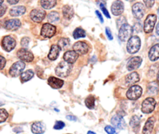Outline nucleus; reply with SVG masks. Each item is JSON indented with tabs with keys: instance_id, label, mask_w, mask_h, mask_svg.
<instances>
[{
	"instance_id": "39448f33",
	"label": "nucleus",
	"mask_w": 159,
	"mask_h": 134,
	"mask_svg": "<svg viewBox=\"0 0 159 134\" xmlns=\"http://www.w3.org/2000/svg\"><path fill=\"white\" fill-rule=\"evenodd\" d=\"M155 105H156V101L154 98H148L143 101L142 105H141V111L145 114H149L155 110Z\"/></svg>"
},
{
	"instance_id": "7ed1b4c3",
	"label": "nucleus",
	"mask_w": 159,
	"mask_h": 134,
	"mask_svg": "<svg viewBox=\"0 0 159 134\" xmlns=\"http://www.w3.org/2000/svg\"><path fill=\"white\" fill-rule=\"evenodd\" d=\"M132 34H133V27L127 23H124L120 28L119 38L122 41H126L131 37Z\"/></svg>"
},
{
	"instance_id": "603ef678",
	"label": "nucleus",
	"mask_w": 159,
	"mask_h": 134,
	"mask_svg": "<svg viewBox=\"0 0 159 134\" xmlns=\"http://www.w3.org/2000/svg\"><path fill=\"white\" fill-rule=\"evenodd\" d=\"M2 102H1V101H0V106H1V105H2Z\"/></svg>"
},
{
	"instance_id": "2eb2a0df",
	"label": "nucleus",
	"mask_w": 159,
	"mask_h": 134,
	"mask_svg": "<svg viewBox=\"0 0 159 134\" xmlns=\"http://www.w3.org/2000/svg\"><path fill=\"white\" fill-rule=\"evenodd\" d=\"M124 10V6L123 2H121L120 0H116L115 2H113V3L112 4L111 6V12L113 15L115 16H119L120 14L123 13Z\"/></svg>"
},
{
	"instance_id": "0eeeda50",
	"label": "nucleus",
	"mask_w": 159,
	"mask_h": 134,
	"mask_svg": "<svg viewBox=\"0 0 159 134\" xmlns=\"http://www.w3.org/2000/svg\"><path fill=\"white\" fill-rule=\"evenodd\" d=\"M25 68V63L23 61H19V62H15L13 65L11 66L9 69V74L13 77H16L22 74L23 72V69Z\"/></svg>"
},
{
	"instance_id": "a18cd8bd",
	"label": "nucleus",
	"mask_w": 159,
	"mask_h": 134,
	"mask_svg": "<svg viewBox=\"0 0 159 134\" xmlns=\"http://www.w3.org/2000/svg\"><path fill=\"white\" fill-rule=\"evenodd\" d=\"M96 15L98 16V17H99V20H100L101 23H103V19H102V15H101L100 12H99L98 10H96Z\"/></svg>"
},
{
	"instance_id": "bb28decb",
	"label": "nucleus",
	"mask_w": 159,
	"mask_h": 134,
	"mask_svg": "<svg viewBox=\"0 0 159 134\" xmlns=\"http://www.w3.org/2000/svg\"><path fill=\"white\" fill-rule=\"evenodd\" d=\"M34 76V73L32 70L29 69L26 70V71L23 72L22 74L20 75V78H21L22 82H26V81H29L30 79H32Z\"/></svg>"
},
{
	"instance_id": "58836bf2",
	"label": "nucleus",
	"mask_w": 159,
	"mask_h": 134,
	"mask_svg": "<svg viewBox=\"0 0 159 134\" xmlns=\"http://www.w3.org/2000/svg\"><path fill=\"white\" fill-rule=\"evenodd\" d=\"M100 8H101V9H102V12L104 13V15H105L107 18H110V13H109V12H108V10L107 9V8L103 6V4H100Z\"/></svg>"
},
{
	"instance_id": "b1692460",
	"label": "nucleus",
	"mask_w": 159,
	"mask_h": 134,
	"mask_svg": "<svg viewBox=\"0 0 159 134\" xmlns=\"http://www.w3.org/2000/svg\"><path fill=\"white\" fill-rule=\"evenodd\" d=\"M25 12H26V8L24 6H15V7H12L10 9V11H9V14L12 17H19V16H21L23 14H24Z\"/></svg>"
},
{
	"instance_id": "4be33fe9",
	"label": "nucleus",
	"mask_w": 159,
	"mask_h": 134,
	"mask_svg": "<svg viewBox=\"0 0 159 134\" xmlns=\"http://www.w3.org/2000/svg\"><path fill=\"white\" fill-rule=\"evenodd\" d=\"M149 59L151 61H156L159 59V44H156L151 48L148 53Z\"/></svg>"
},
{
	"instance_id": "6e6552de",
	"label": "nucleus",
	"mask_w": 159,
	"mask_h": 134,
	"mask_svg": "<svg viewBox=\"0 0 159 134\" xmlns=\"http://www.w3.org/2000/svg\"><path fill=\"white\" fill-rule=\"evenodd\" d=\"M56 33V27L54 25L51 23H44L41 28V34L42 37H46V38H50L52 37Z\"/></svg>"
},
{
	"instance_id": "79ce46f5",
	"label": "nucleus",
	"mask_w": 159,
	"mask_h": 134,
	"mask_svg": "<svg viewBox=\"0 0 159 134\" xmlns=\"http://www.w3.org/2000/svg\"><path fill=\"white\" fill-rule=\"evenodd\" d=\"M106 34H107V37H108L109 40H113V35H112V33L111 31H110V28L109 27H107L106 28Z\"/></svg>"
},
{
	"instance_id": "de8ad7c7",
	"label": "nucleus",
	"mask_w": 159,
	"mask_h": 134,
	"mask_svg": "<svg viewBox=\"0 0 159 134\" xmlns=\"http://www.w3.org/2000/svg\"><path fill=\"white\" fill-rule=\"evenodd\" d=\"M156 33H157V34H158V35H159V23H158V24L157 25V27H156Z\"/></svg>"
},
{
	"instance_id": "9d476101",
	"label": "nucleus",
	"mask_w": 159,
	"mask_h": 134,
	"mask_svg": "<svg viewBox=\"0 0 159 134\" xmlns=\"http://www.w3.org/2000/svg\"><path fill=\"white\" fill-rule=\"evenodd\" d=\"M17 57L23 62H30L34 60V55L26 48H21L17 51Z\"/></svg>"
},
{
	"instance_id": "a19ab883",
	"label": "nucleus",
	"mask_w": 159,
	"mask_h": 134,
	"mask_svg": "<svg viewBox=\"0 0 159 134\" xmlns=\"http://www.w3.org/2000/svg\"><path fill=\"white\" fill-rule=\"evenodd\" d=\"M6 65V59L3 56L0 55V70L2 69Z\"/></svg>"
},
{
	"instance_id": "37998d69",
	"label": "nucleus",
	"mask_w": 159,
	"mask_h": 134,
	"mask_svg": "<svg viewBox=\"0 0 159 134\" xmlns=\"http://www.w3.org/2000/svg\"><path fill=\"white\" fill-rule=\"evenodd\" d=\"M6 10V6H0V17H2L3 15L5 14Z\"/></svg>"
},
{
	"instance_id": "c756f323",
	"label": "nucleus",
	"mask_w": 159,
	"mask_h": 134,
	"mask_svg": "<svg viewBox=\"0 0 159 134\" xmlns=\"http://www.w3.org/2000/svg\"><path fill=\"white\" fill-rule=\"evenodd\" d=\"M73 37L75 39L80 38V37H85V31L82 28H76L74 32H73Z\"/></svg>"
},
{
	"instance_id": "f3484780",
	"label": "nucleus",
	"mask_w": 159,
	"mask_h": 134,
	"mask_svg": "<svg viewBox=\"0 0 159 134\" xmlns=\"http://www.w3.org/2000/svg\"><path fill=\"white\" fill-rule=\"evenodd\" d=\"M111 122L115 127L118 128V129H124L126 126L125 121L124 120L123 117L121 115H116L111 118Z\"/></svg>"
},
{
	"instance_id": "3c124183",
	"label": "nucleus",
	"mask_w": 159,
	"mask_h": 134,
	"mask_svg": "<svg viewBox=\"0 0 159 134\" xmlns=\"http://www.w3.org/2000/svg\"><path fill=\"white\" fill-rule=\"evenodd\" d=\"M157 77H158V80L159 81V73H158V76H157Z\"/></svg>"
},
{
	"instance_id": "f704fd0d",
	"label": "nucleus",
	"mask_w": 159,
	"mask_h": 134,
	"mask_svg": "<svg viewBox=\"0 0 159 134\" xmlns=\"http://www.w3.org/2000/svg\"><path fill=\"white\" fill-rule=\"evenodd\" d=\"M8 112L5 109H0V123L6 121L8 118Z\"/></svg>"
},
{
	"instance_id": "7c9ffc66",
	"label": "nucleus",
	"mask_w": 159,
	"mask_h": 134,
	"mask_svg": "<svg viewBox=\"0 0 159 134\" xmlns=\"http://www.w3.org/2000/svg\"><path fill=\"white\" fill-rule=\"evenodd\" d=\"M158 90V84L157 82H152L148 85V93L154 94V93H157Z\"/></svg>"
},
{
	"instance_id": "6ab92c4d",
	"label": "nucleus",
	"mask_w": 159,
	"mask_h": 134,
	"mask_svg": "<svg viewBox=\"0 0 159 134\" xmlns=\"http://www.w3.org/2000/svg\"><path fill=\"white\" fill-rule=\"evenodd\" d=\"M155 119L154 117H151L146 122L144 128H143V134H152L155 126Z\"/></svg>"
},
{
	"instance_id": "cd10ccee",
	"label": "nucleus",
	"mask_w": 159,
	"mask_h": 134,
	"mask_svg": "<svg viewBox=\"0 0 159 134\" xmlns=\"http://www.w3.org/2000/svg\"><path fill=\"white\" fill-rule=\"evenodd\" d=\"M57 3V0H40V5L43 9H49L54 7Z\"/></svg>"
},
{
	"instance_id": "423d86ee",
	"label": "nucleus",
	"mask_w": 159,
	"mask_h": 134,
	"mask_svg": "<svg viewBox=\"0 0 159 134\" xmlns=\"http://www.w3.org/2000/svg\"><path fill=\"white\" fill-rule=\"evenodd\" d=\"M157 21V16L155 14H150L147 17L144 23V31L146 33H151L154 30L155 23Z\"/></svg>"
},
{
	"instance_id": "ea45409f",
	"label": "nucleus",
	"mask_w": 159,
	"mask_h": 134,
	"mask_svg": "<svg viewBox=\"0 0 159 134\" xmlns=\"http://www.w3.org/2000/svg\"><path fill=\"white\" fill-rule=\"evenodd\" d=\"M144 2L148 8H152L155 4V0H144Z\"/></svg>"
},
{
	"instance_id": "c85d7f7f",
	"label": "nucleus",
	"mask_w": 159,
	"mask_h": 134,
	"mask_svg": "<svg viewBox=\"0 0 159 134\" xmlns=\"http://www.w3.org/2000/svg\"><path fill=\"white\" fill-rule=\"evenodd\" d=\"M140 123H141V119H140L139 117L137 116V115H134V116L132 117L130 122V126H131L134 129H137V128H139Z\"/></svg>"
},
{
	"instance_id": "20e7f679",
	"label": "nucleus",
	"mask_w": 159,
	"mask_h": 134,
	"mask_svg": "<svg viewBox=\"0 0 159 134\" xmlns=\"http://www.w3.org/2000/svg\"><path fill=\"white\" fill-rule=\"evenodd\" d=\"M142 94V88L138 85H134L129 88L127 92V97L128 99L135 101L138 99Z\"/></svg>"
},
{
	"instance_id": "473e14b6",
	"label": "nucleus",
	"mask_w": 159,
	"mask_h": 134,
	"mask_svg": "<svg viewBox=\"0 0 159 134\" xmlns=\"http://www.w3.org/2000/svg\"><path fill=\"white\" fill-rule=\"evenodd\" d=\"M48 20L50 23H54L59 20V14L57 12H51L48 14Z\"/></svg>"
},
{
	"instance_id": "f8f14e48",
	"label": "nucleus",
	"mask_w": 159,
	"mask_h": 134,
	"mask_svg": "<svg viewBox=\"0 0 159 134\" xmlns=\"http://www.w3.org/2000/svg\"><path fill=\"white\" fill-rule=\"evenodd\" d=\"M132 12H133L134 16L136 19H140L142 18L144 15V12H145V9H144V6L142 3L141 2H137L132 7Z\"/></svg>"
},
{
	"instance_id": "1a4fd4ad",
	"label": "nucleus",
	"mask_w": 159,
	"mask_h": 134,
	"mask_svg": "<svg viewBox=\"0 0 159 134\" xmlns=\"http://www.w3.org/2000/svg\"><path fill=\"white\" fill-rule=\"evenodd\" d=\"M16 40L11 36H6V37H3L2 41V48H4V50H6V51H10L16 47Z\"/></svg>"
},
{
	"instance_id": "49530a36",
	"label": "nucleus",
	"mask_w": 159,
	"mask_h": 134,
	"mask_svg": "<svg viewBox=\"0 0 159 134\" xmlns=\"http://www.w3.org/2000/svg\"><path fill=\"white\" fill-rule=\"evenodd\" d=\"M8 2L11 5H14V4H16L20 0H7Z\"/></svg>"
},
{
	"instance_id": "8fccbe9b",
	"label": "nucleus",
	"mask_w": 159,
	"mask_h": 134,
	"mask_svg": "<svg viewBox=\"0 0 159 134\" xmlns=\"http://www.w3.org/2000/svg\"><path fill=\"white\" fill-rule=\"evenodd\" d=\"M3 1H4V0H0V6H1V5H2V4Z\"/></svg>"
},
{
	"instance_id": "5fc2aeb1",
	"label": "nucleus",
	"mask_w": 159,
	"mask_h": 134,
	"mask_svg": "<svg viewBox=\"0 0 159 134\" xmlns=\"http://www.w3.org/2000/svg\"><path fill=\"white\" fill-rule=\"evenodd\" d=\"M158 16H159V8H158Z\"/></svg>"
},
{
	"instance_id": "c9c22d12",
	"label": "nucleus",
	"mask_w": 159,
	"mask_h": 134,
	"mask_svg": "<svg viewBox=\"0 0 159 134\" xmlns=\"http://www.w3.org/2000/svg\"><path fill=\"white\" fill-rule=\"evenodd\" d=\"M65 124L64 122L62 121H57L55 122V124H54V129H63L64 127H65Z\"/></svg>"
},
{
	"instance_id": "4c0bfd02",
	"label": "nucleus",
	"mask_w": 159,
	"mask_h": 134,
	"mask_svg": "<svg viewBox=\"0 0 159 134\" xmlns=\"http://www.w3.org/2000/svg\"><path fill=\"white\" fill-rule=\"evenodd\" d=\"M29 41H30L29 37H23V38L21 40V45L23 47H24V48H26V47L28 46V45H29Z\"/></svg>"
},
{
	"instance_id": "c03bdc74",
	"label": "nucleus",
	"mask_w": 159,
	"mask_h": 134,
	"mask_svg": "<svg viewBox=\"0 0 159 134\" xmlns=\"http://www.w3.org/2000/svg\"><path fill=\"white\" fill-rule=\"evenodd\" d=\"M67 119L70 120V121H76L77 118L75 116H73V115H67L66 116Z\"/></svg>"
},
{
	"instance_id": "9b49d317",
	"label": "nucleus",
	"mask_w": 159,
	"mask_h": 134,
	"mask_svg": "<svg viewBox=\"0 0 159 134\" xmlns=\"http://www.w3.org/2000/svg\"><path fill=\"white\" fill-rule=\"evenodd\" d=\"M30 17L33 21L36 22V23H40L46 17V12L42 9H33L30 14Z\"/></svg>"
},
{
	"instance_id": "393cba45",
	"label": "nucleus",
	"mask_w": 159,
	"mask_h": 134,
	"mask_svg": "<svg viewBox=\"0 0 159 134\" xmlns=\"http://www.w3.org/2000/svg\"><path fill=\"white\" fill-rule=\"evenodd\" d=\"M125 79H126V83H127V84H128V85H133V84H134L135 83L139 81L140 77L138 73L134 72V73L127 75V76H126Z\"/></svg>"
},
{
	"instance_id": "09e8293b",
	"label": "nucleus",
	"mask_w": 159,
	"mask_h": 134,
	"mask_svg": "<svg viewBox=\"0 0 159 134\" xmlns=\"http://www.w3.org/2000/svg\"><path fill=\"white\" fill-rule=\"evenodd\" d=\"M87 134H96V132H93V131H89L88 133H87Z\"/></svg>"
},
{
	"instance_id": "864d4df0",
	"label": "nucleus",
	"mask_w": 159,
	"mask_h": 134,
	"mask_svg": "<svg viewBox=\"0 0 159 134\" xmlns=\"http://www.w3.org/2000/svg\"><path fill=\"white\" fill-rule=\"evenodd\" d=\"M127 1H129V2H132V1H134V0H127Z\"/></svg>"
},
{
	"instance_id": "a878e982",
	"label": "nucleus",
	"mask_w": 159,
	"mask_h": 134,
	"mask_svg": "<svg viewBox=\"0 0 159 134\" xmlns=\"http://www.w3.org/2000/svg\"><path fill=\"white\" fill-rule=\"evenodd\" d=\"M63 15L65 17V18L68 19V20H70L74 16V9H73V7L71 6H68V5H66L63 7Z\"/></svg>"
},
{
	"instance_id": "f257e3e1",
	"label": "nucleus",
	"mask_w": 159,
	"mask_h": 134,
	"mask_svg": "<svg viewBox=\"0 0 159 134\" xmlns=\"http://www.w3.org/2000/svg\"><path fill=\"white\" fill-rule=\"evenodd\" d=\"M72 69V65L67 62H61L55 69L56 74L61 77H66L71 73Z\"/></svg>"
},
{
	"instance_id": "dca6fc26",
	"label": "nucleus",
	"mask_w": 159,
	"mask_h": 134,
	"mask_svg": "<svg viewBox=\"0 0 159 134\" xmlns=\"http://www.w3.org/2000/svg\"><path fill=\"white\" fill-rule=\"evenodd\" d=\"M5 28L9 31H16L21 26V23L17 19H12L9 20L5 23Z\"/></svg>"
},
{
	"instance_id": "5701e85b",
	"label": "nucleus",
	"mask_w": 159,
	"mask_h": 134,
	"mask_svg": "<svg viewBox=\"0 0 159 134\" xmlns=\"http://www.w3.org/2000/svg\"><path fill=\"white\" fill-rule=\"evenodd\" d=\"M61 48L58 45H53L51 46V50H50V52L48 54V58L51 60H55L57 59V58L58 57L59 53H60Z\"/></svg>"
},
{
	"instance_id": "ddd939ff",
	"label": "nucleus",
	"mask_w": 159,
	"mask_h": 134,
	"mask_svg": "<svg viewBox=\"0 0 159 134\" xmlns=\"http://www.w3.org/2000/svg\"><path fill=\"white\" fill-rule=\"evenodd\" d=\"M141 62H142V59L139 56H135V57L131 58L127 64V69L129 71H132V70L138 69L140 65H141Z\"/></svg>"
},
{
	"instance_id": "e433bc0d",
	"label": "nucleus",
	"mask_w": 159,
	"mask_h": 134,
	"mask_svg": "<svg viewBox=\"0 0 159 134\" xmlns=\"http://www.w3.org/2000/svg\"><path fill=\"white\" fill-rule=\"evenodd\" d=\"M105 131L108 134H116V133H117V132H116V129H115L114 128L112 127V126H106Z\"/></svg>"
},
{
	"instance_id": "4468645a",
	"label": "nucleus",
	"mask_w": 159,
	"mask_h": 134,
	"mask_svg": "<svg viewBox=\"0 0 159 134\" xmlns=\"http://www.w3.org/2000/svg\"><path fill=\"white\" fill-rule=\"evenodd\" d=\"M73 49L78 55H85L88 52L89 46L83 41H78L73 45Z\"/></svg>"
},
{
	"instance_id": "aec40b11",
	"label": "nucleus",
	"mask_w": 159,
	"mask_h": 134,
	"mask_svg": "<svg viewBox=\"0 0 159 134\" xmlns=\"http://www.w3.org/2000/svg\"><path fill=\"white\" fill-rule=\"evenodd\" d=\"M79 58V55L75 51H68L64 55V59L65 62L70 64H72L75 62Z\"/></svg>"
},
{
	"instance_id": "f03ea898",
	"label": "nucleus",
	"mask_w": 159,
	"mask_h": 134,
	"mask_svg": "<svg viewBox=\"0 0 159 134\" xmlns=\"http://www.w3.org/2000/svg\"><path fill=\"white\" fill-rule=\"evenodd\" d=\"M141 48V39L138 36H133L128 40L127 45V51L130 54L138 52Z\"/></svg>"
},
{
	"instance_id": "a211bd4d",
	"label": "nucleus",
	"mask_w": 159,
	"mask_h": 134,
	"mask_svg": "<svg viewBox=\"0 0 159 134\" xmlns=\"http://www.w3.org/2000/svg\"><path fill=\"white\" fill-rule=\"evenodd\" d=\"M46 129V126H45L44 123L42 122H36L32 125V130L33 133L34 134H42L45 132Z\"/></svg>"
},
{
	"instance_id": "2f4dec72",
	"label": "nucleus",
	"mask_w": 159,
	"mask_h": 134,
	"mask_svg": "<svg viewBox=\"0 0 159 134\" xmlns=\"http://www.w3.org/2000/svg\"><path fill=\"white\" fill-rule=\"evenodd\" d=\"M85 104L86 107L89 109H93L95 106V98L92 95L89 96L88 98L85 99Z\"/></svg>"
},
{
	"instance_id": "412c9836",
	"label": "nucleus",
	"mask_w": 159,
	"mask_h": 134,
	"mask_svg": "<svg viewBox=\"0 0 159 134\" xmlns=\"http://www.w3.org/2000/svg\"><path fill=\"white\" fill-rule=\"evenodd\" d=\"M48 83L50 85V87H51L54 89H59L64 85V81L62 79L54 77V76H51L48 79Z\"/></svg>"
},
{
	"instance_id": "72a5a7b5",
	"label": "nucleus",
	"mask_w": 159,
	"mask_h": 134,
	"mask_svg": "<svg viewBox=\"0 0 159 134\" xmlns=\"http://www.w3.org/2000/svg\"><path fill=\"white\" fill-rule=\"evenodd\" d=\"M58 46L60 47L61 49H65V48L69 46V40L68 38H65V37H62L59 40Z\"/></svg>"
}]
</instances>
